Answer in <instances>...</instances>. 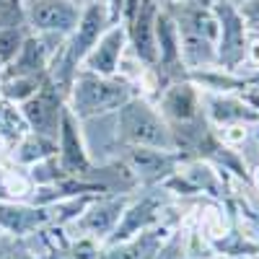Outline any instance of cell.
<instances>
[{"label": "cell", "instance_id": "obj_1", "mask_svg": "<svg viewBox=\"0 0 259 259\" xmlns=\"http://www.w3.org/2000/svg\"><path fill=\"white\" fill-rule=\"evenodd\" d=\"M179 31V55L187 75L218 68V16L212 0H163Z\"/></svg>", "mask_w": 259, "mask_h": 259}, {"label": "cell", "instance_id": "obj_2", "mask_svg": "<svg viewBox=\"0 0 259 259\" xmlns=\"http://www.w3.org/2000/svg\"><path fill=\"white\" fill-rule=\"evenodd\" d=\"M117 135L127 148L177 150V140L166 117L140 96H133L117 109Z\"/></svg>", "mask_w": 259, "mask_h": 259}, {"label": "cell", "instance_id": "obj_3", "mask_svg": "<svg viewBox=\"0 0 259 259\" xmlns=\"http://www.w3.org/2000/svg\"><path fill=\"white\" fill-rule=\"evenodd\" d=\"M133 96H135L133 85L117 75L104 78L89 70H78L70 80V112L78 119H91L106 112H117Z\"/></svg>", "mask_w": 259, "mask_h": 259}, {"label": "cell", "instance_id": "obj_4", "mask_svg": "<svg viewBox=\"0 0 259 259\" xmlns=\"http://www.w3.org/2000/svg\"><path fill=\"white\" fill-rule=\"evenodd\" d=\"M212 11L218 16V68L228 73H239L241 65H246V50H249V29L239 8L226 3V0H212Z\"/></svg>", "mask_w": 259, "mask_h": 259}, {"label": "cell", "instance_id": "obj_5", "mask_svg": "<svg viewBox=\"0 0 259 259\" xmlns=\"http://www.w3.org/2000/svg\"><path fill=\"white\" fill-rule=\"evenodd\" d=\"M21 6L24 21L36 34L70 36L80 18V6L75 0H21Z\"/></svg>", "mask_w": 259, "mask_h": 259}, {"label": "cell", "instance_id": "obj_6", "mask_svg": "<svg viewBox=\"0 0 259 259\" xmlns=\"http://www.w3.org/2000/svg\"><path fill=\"white\" fill-rule=\"evenodd\" d=\"M163 6V0H138L135 11L130 13L127 21V41L133 47L135 57L145 65V68L156 70L158 65V47H156V18Z\"/></svg>", "mask_w": 259, "mask_h": 259}, {"label": "cell", "instance_id": "obj_7", "mask_svg": "<svg viewBox=\"0 0 259 259\" xmlns=\"http://www.w3.org/2000/svg\"><path fill=\"white\" fill-rule=\"evenodd\" d=\"M161 114L171 124V130L192 127L205 119L202 112V91L189 78H179L168 83L161 94Z\"/></svg>", "mask_w": 259, "mask_h": 259}, {"label": "cell", "instance_id": "obj_8", "mask_svg": "<svg viewBox=\"0 0 259 259\" xmlns=\"http://www.w3.org/2000/svg\"><path fill=\"white\" fill-rule=\"evenodd\" d=\"M62 112H65V104L50 78L31 99L21 104V117L31 127V133L39 138H47V140H57Z\"/></svg>", "mask_w": 259, "mask_h": 259}, {"label": "cell", "instance_id": "obj_9", "mask_svg": "<svg viewBox=\"0 0 259 259\" xmlns=\"http://www.w3.org/2000/svg\"><path fill=\"white\" fill-rule=\"evenodd\" d=\"M127 47H130L127 26L122 21H117V24H112L101 34V39L91 47V52L83 57L78 70H89V73H96V75H104V78H112V75L119 73V65H122Z\"/></svg>", "mask_w": 259, "mask_h": 259}, {"label": "cell", "instance_id": "obj_10", "mask_svg": "<svg viewBox=\"0 0 259 259\" xmlns=\"http://www.w3.org/2000/svg\"><path fill=\"white\" fill-rule=\"evenodd\" d=\"M202 112L210 127H223L231 122H246V124L259 122V112L241 94H205L202 91Z\"/></svg>", "mask_w": 259, "mask_h": 259}, {"label": "cell", "instance_id": "obj_11", "mask_svg": "<svg viewBox=\"0 0 259 259\" xmlns=\"http://www.w3.org/2000/svg\"><path fill=\"white\" fill-rule=\"evenodd\" d=\"M127 150H130L127 153L130 168L148 184L171 179L182 163L177 150H156V148H127Z\"/></svg>", "mask_w": 259, "mask_h": 259}, {"label": "cell", "instance_id": "obj_12", "mask_svg": "<svg viewBox=\"0 0 259 259\" xmlns=\"http://www.w3.org/2000/svg\"><path fill=\"white\" fill-rule=\"evenodd\" d=\"M161 223V202L153 200V197H143L138 202H133L130 207L122 210V218L117 223V228L112 231V236L106 239L109 246H117V244H124L130 241L133 236L148 231Z\"/></svg>", "mask_w": 259, "mask_h": 259}, {"label": "cell", "instance_id": "obj_13", "mask_svg": "<svg viewBox=\"0 0 259 259\" xmlns=\"http://www.w3.org/2000/svg\"><path fill=\"white\" fill-rule=\"evenodd\" d=\"M78 117L65 106L62 119H60V161H62V171H68L73 177H85L91 171V161L85 153V145L78 130Z\"/></svg>", "mask_w": 259, "mask_h": 259}, {"label": "cell", "instance_id": "obj_14", "mask_svg": "<svg viewBox=\"0 0 259 259\" xmlns=\"http://www.w3.org/2000/svg\"><path fill=\"white\" fill-rule=\"evenodd\" d=\"M55 223L52 207H26L16 202H0V231L11 236H29Z\"/></svg>", "mask_w": 259, "mask_h": 259}, {"label": "cell", "instance_id": "obj_15", "mask_svg": "<svg viewBox=\"0 0 259 259\" xmlns=\"http://www.w3.org/2000/svg\"><path fill=\"white\" fill-rule=\"evenodd\" d=\"M122 210H124L122 200H101L96 205L85 207L78 226H80L83 236H91L96 241H106L112 236V231L117 228V223L122 218Z\"/></svg>", "mask_w": 259, "mask_h": 259}, {"label": "cell", "instance_id": "obj_16", "mask_svg": "<svg viewBox=\"0 0 259 259\" xmlns=\"http://www.w3.org/2000/svg\"><path fill=\"white\" fill-rule=\"evenodd\" d=\"M47 83V75H36V73H21V70H13L6 65L3 75H0V91L8 101H18L24 104L26 99H31L41 85Z\"/></svg>", "mask_w": 259, "mask_h": 259}, {"label": "cell", "instance_id": "obj_17", "mask_svg": "<svg viewBox=\"0 0 259 259\" xmlns=\"http://www.w3.org/2000/svg\"><path fill=\"white\" fill-rule=\"evenodd\" d=\"M197 228L202 231V236H205L210 244H215V241H221L223 236L231 231V223H228V218H226L221 210L207 207V210L200 215V226H197Z\"/></svg>", "mask_w": 259, "mask_h": 259}, {"label": "cell", "instance_id": "obj_18", "mask_svg": "<svg viewBox=\"0 0 259 259\" xmlns=\"http://www.w3.org/2000/svg\"><path fill=\"white\" fill-rule=\"evenodd\" d=\"M249 127L251 124H246V122H231V124H223V127H212V133H215L221 145L236 150L239 145H244L249 140V133H251Z\"/></svg>", "mask_w": 259, "mask_h": 259}, {"label": "cell", "instance_id": "obj_19", "mask_svg": "<svg viewBox=\"0 0 259 259\" xmlns=\"http://www.w3.org/2000/svg\"><path fill=\"white\" fill-rule=\"evenodd\" d=\"M24 34H21V26L16 29H3L0 31V62L11 65L16 60V55L21 52V45H24Z\"/></svg>", "mask_w": 259, "mask_h": 259}, {"label": "cell", "instance_id": "obj_20", "mask_svg": "<svg viewBox=\"0 0 259 259\" xmlns=\"http://www.w3.org/2000/svg\"><path fill=\"white\" fill-rule=\"evenodd\" d=\"M241 18L249 31H256L259 34V0H246V3L239 8Z\"/></svg>", "mask_w": 259, "mask_h": 259}, {"label": "cell", "instance_id": "obj_21", "mask_svg": "<svg viewBox=\"0 0 259 259\" xmlns=\"http://www.w3.org/2000/svg\"><path fill=\"white\" fill-rule=\"evenodd\" d=\"M0 259H45V256H36L26 249H16V246H0Z\"/></svg>", "mask_w": 259, "mask_h": 259}, {"label": "cell", "instance_id": "obj_22", "mask_svg": "<svg viewBox=\"0 0 259 259\" xmlns=\"http://www.w3.org/2000/svg\"><path fill=\"white\" fill-rule=\"evenodd\" d=\"M246 65H251L254 73H259V36L249 39V50H246Z\"/></svg>", "mask_w": 259, "mask_h": 259}, {"label": "cell", "instance_id": "obj_23", "mask_svg": "<svg viewBox=\"0 0 259 259\" xmlns=\"http://www.w3.org/2000/svg\"><path fill=\"white\" fill-rule=\"evenodd\" d=\"M241 96H244V99H246V101H249V104L254 106L256 112H259V91H244Z\"/></svg>", "mask_w": 259, "mask_h": 259}, {"label": "cell", "instance_id": "obj_24", "mask_svg": "<svg viewBox=\"0 0 259 259\" xmlns=\"http://www.w3.org/2000/svg\"><path fill=\"white\" fill-rule=\"evenodd\" d=\"M249 182H251V184H254V187L259 189V166H256V168L251 171V174H249Z\"/></svg>", "mask_w": 259, "mask_h": 259}, {"label": "cell", "instance_id": "obj_25", "mask_svg": "<svg viewBox=\"0 0 259 259\" xmlns=\"http://www.w3.org/2000/svg\"><path fill=\"white\" fill-rule=\"evenodd\" d=\"M226 3H231V6H236V8H241V6L246 3V0H226Z\"/></svg>", "mask_w": 259, "mask_h": 259}, {"label": "cell", "instance_id": "obj_26", "mask_svg": "<svg viewBox=\"0 0 259 259\" xmlns=\"http://www.w3.org/2000/svg\"><path fill=\"white\" fill-rule=\"evenodd\" d=\"M75 3H78V6H85V3H91V0H75Z\"/></svg>", "mask_w": 259, "mask_h": 259}, {"label": "cell", "instance_id": "obj_27", "mask_svg": "<svg viewBox=\"0 0 259 259\" xmlns=\"http://www.w3.org/2000/svg\"><path fill=\"white\" fill-rule=\"evenodd\" d=\"M256 138H259V122H256Z\"/></svg>", "mask_w": 259, "mask_h": 259}]
</instances>
